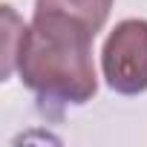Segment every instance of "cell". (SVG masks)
I'll return each instance as SVG.
<instances>
[{"instance_id":"1","label":"cell","mask_w":147,"mask_h":147,"mask_svg":"<svg viewBox=\"0 0 147 147\" xmlns=\"http://www.w3.org/2000/svg\"><path fill=\"white\" fill-rule=\"evenodd\" d=\"M92 38L95 32L84 23L52 12H35L32 23L20 29L12 69H18L20 81L35 92L43 110L61 113L95 95Z\"/></svg>"},{"instance_id":"3","label":"cell","mask_w":147,"mask_h":147,"mask_svg":"<svg viewBox=\"0 0 147 147\" xmlns=\"http://www.w3.org/2000/svg\"><path fill=\"white\" fill-rule=\"evenodd\" d=\"M113 9V0H35V12H52V15H63L69 20H78L87 29H92L95 35L101 32V26L107 23Z\"/></svg>"},{"instance_id":"2","label":"cell","mask_w":147,"mask_h":147,"mask_svg":"<svg viewBox=\"0 0 147 147\" xmlns=\"http://www.w3.org/2000/svg\"><path fill=\"white\" fill-rule=\"evenodd\" d=\"M101 69L107 84L121 95H138L147 90V20H121L104 49Z\"/></svg>"}]
</instances>
